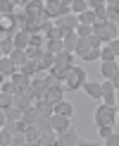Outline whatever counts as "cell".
I'll return each instance as SVG.
<instances>
[{
	"mask_svg": "<svg viewBox=\"0 0 119 146\" xmlns=\"http://www.w3.org/2000/svg\"><path fill=\"white\" fill-rule=\"evenodd\" d=\"M88 43H91V48H103V41H100V38H95L93 34L88 36Z\"/></svg>",
	"mask_w": 119,
	"mask_h": 146,
	"instance_id": "44",
	"label": "cell"
},
{
	"mask_svg": "<svg viewBox=\"0 0 119 146\" xmlns=\"http://www.w3.org/2000/svg\"><path fill=\"white\" fill-rule=\"evenodd\" d=\"M14 10H17L14 3H10V0H0V15H12Z\"/></svg>",
	"mask_w": 119,
	"mask_h": 146,
	"instance_id": "35",
	"label": "cell"
},
{
	"mask_svg": "<svg viewBox=\"0 0 119 146\" xmlns=\"http://www.w3.org/2000/svg\"><path fill=\"white\" fill-rule=\"evenodd\" d=\"M86 77H88L86 70H83V67H76V65H74V67L69 70V77L64 79V84H62L64 91H76V89H81L83 84H86Z\"/></svg>",
	"mask_w": 119,
	"mask_h": 146,
	"instance_id": "2",
	"label": "cell"
},
{
	"mask_svg": "<svg viewBox=\"0 0 119 146\" xmlns=\"http://www.w3.org/2000/svg\"><path fill=\"white\" fill-rule=\"evenodd\" d=\"M105 29H107V36H110V41H112V38H117L119 27H117V22H114V19H105Z\"/></svg>",
	"mask_w": 119,
	"mask_h": 146,
	"instance_id": "33",
	"label": "cell"
},
{
	"mask_svg": "<svg viewBox=\"0 0 119 146\" xmlns=\"http://www.w3.org/2000/svg\"><path fill=\"white\" fill-rule=\"evenodd\" d=\"M88 48H91V43H88V38H81V36H79V41H76V50H74V55H76V58H81L83 53L88 50Z\"/></svg>",
	"mask_w": 119,
	"mask_h": 146,
	"instance_id": "31",
	"label": "cell"
},
{
	"mask_svg": "<svg viewBox=\"0 0 119 146\" xmlns=\"http://www.w3.org/2000/svg\"><path fill=\"white\" fill-rule=\"evenodd\" d=\"M45 50H48V53H52V55H55V53H60V50H62V38L45 41Z\"/></svg>",
	"mask_w": 119,
	"mask_h": 146,
	"instance_id": "29",
	"label": "cell"
},
{
	"mask_svg": "<svg viewBox=\"0 0 119 146\" xmlns=\"http://www.w3.org/2000/svg\"><path fill=\"white\" fill-rule=\"evenodd\" d=\"M71 12H74V15H81L83 10H88V0H71Z\"/></svg>",
	"mask_w": 119,
	"mask_h": 146,
	"instance_id": "32",
	"label": "cell"
},
{
	"mask_svg": "<svg viewBox=\"0 0 119 146\" xmlns=\"http://www.w3.org/2000/svg\"><path fill=\"white\" fill-rule=\"evenodd\" d=\"M100 60H117V55L112 53V48L107 43H103V48H100Z\"/></svg>",
	"mask_w": 119,
	"mask_h": 146,
	"instance_id": "36",
	"label": "cell"
},
{
	"mask_svg": "<svg viewBox=\"0 0 119 146\" xmlns=\"http://www.w3.org/2000/svg\"><path fill=\"white\" fill-rule=\"evenodd\" d=\"M114 122H119V108H117V117H114Z\"/></svg>",
	"mask_w": 119,
	"mask_h": 146,
	"instance_id": "53",
	"label": "cell"
},
{
	"mask_svg": "<svg viewBox=\"0 0 119 146\" xmlns=\"http://www.w3.org/2000/svg\"><path fill=\"white\" fill-rule=\"evenodd\" d=\"M76 41H79L76 31L64 34V38H62V48H64V50H69V53H74V50H76Z\"/></svg>",
	"mask_w": 119,
	"mask_h": 146,
	"instance_id": "19",
	"label": "cell"
},
{
	"mask_svg": "<svg viewBox=\"0 0 119 146\" xmlns=\"http://www.w3.org/2000/svg\"><path fill=\"white\" fill-rule=\"evenodd\" d=\"M110 82H112V84H114V86H117V91H119V72H117V74H114V77H112V79H110Z\"/></svg>",
	"mask_w": 119,
	"mask_h": 146,
	"instance_id": "49",
	"label": "cell"
},
{
	"mask_svg": "<svg viewBox=\"0 0 119 146\" xmlns=\"http://www.w3.org/2000/svg\"><path fill=\"white\" fill-rule=\"evenodd\" d=\"M62 29H60V27H52V29H48V31H45V41H52V38H62Z\"/></svg>",
	"mask_w": 119,
	"mask_h": 146,
	"instance_id": "38",
	"label": "cell"
},
{
	"mask_svg": "<svg viewBox=\"0 0 119 146\" xmlns=\"http://www.w3.org/2000/svg\"><path fill=\"white\" fill-rule=\"evenodd\" d=\"M36 127H38L41 132H48V129H52V127H50V115H41V117L36 120Z\"/></svg>",
	"mask_w": 119,
	"mask_h": 146,
	"instance_id": "34",
	"label": "cell"
},
{
	"mask_svg": "<svg viewBox=\"0 0 119 146\" xmlns=\"http://www.w3.org/2000/svg\"><path fill=\"white\" fill-rule=\"evenodd\" d=\"M91 34H93V29L88 27V24H79V27H76V36H81V38H88Z\"/></svg>",
	"mask_w": 119,
	"mask_h": 146,
	"instance_id": "40",
	"label": "cell"
},
{
	"mask_svg": "<svg viewBox=\"0 0 119 146\" xmlns=\"http://www.w3.org/2000/svg\"><path fill=\"white\" fill-rule=\"evenodd\" d=\"M107 5H110V7H114V10H119V0H107Z\"/></svg>",
	"mask_w": 119,
	"mask_h": 146,
	"instance_id": "50",
	"label": "cell"
},
{
	"mask_svg": "<svg viewBox=\"0 0 119 146\" xmlns=\"http://www.w3.org/2000/svg\"><path fill=\"white\" fill-rule=\"evenodd\" d=\"M0 129H3V127H0Z\"/></svg>",
	"mask_w": 119,
	"mask_h": 146,
	"instance_id": "59",
	"label": "cell"
},
{
	"mask_svg": "<svg viewBox=\"0 0 119 146\" xmlns=\"http://www.w3.org/2000/svg\"><path fill=\"white\" fill-rule=\"evenodd\" d=\"M26 3H31V0H19V7H24Z\"/></svg>",
	"mask_w": 119,
	"mask_h": 146,
	"instance_id": "52",
	"label": "cell"
},
{
	"mask_svg": "<svg viewBox=\"0 0 119 146\" xmlns=\"http://www.w3.org/2000/svg\"><path fill=\"white\" fill-rule=\"evenodd\" d=\"M103 5H107V0H88V7H91V10L103 7Z\"/></svg>",
	"mask_w": 119,
	"mask_h": 146,
	"instance_id": "46",
	"label": "cell"
},
{
	"mask_svg": "<svg viewBox=\"0 0 119 146\" xmlns=\"http://www.w3.org/2000/svg\"><path fill=\"white\" fill-rule=\"evenodd\" d=\"M107 46H110V48H112V53H114V55L119 58V38H112V41H110Z\"/></svg>",
	"mask_w": 119,
	"mask_h": 146,
	"instance_id": "45",
	"label": "cell"
},
{
	"mask_svg": "<svg viewBox=\"0 0 119 146\" xmlns=\"http://www.w3.org/2000/svg\"><path fill=\"white\" fill-rule=\"evenodd\" d=\"M0 91H3V89H0Z\"/></svg>",
	"mask_w": 119,
	"mask_h": 146,
	"instance_id": "60",
	"label": "cell"
},
{
	"mask_svg": "<svg viewBox=\"0 0 119 146\" xmlns=\"http://www.w3.org/2000/svg\"><path fill=\"white\" fill-rule=\"evenodd\" d=\"M55 27L62 29V34H69V31H76V27H79V17L74 15V12H69V15H62L55 19ZM64 38V36H62Z\"/></svg>",
	"mask_w": 119,
	"mask_h": 146,
	"instance_id": "3",
	"label": "cell"
},
{
	"mask_svg": "<svg viewBox=\"0 0 119 146\" xmlns=\"http://www.w3.org/2000/svg\"><path fill=\"white\" fill-rule=\"evenodd\" d=\"M33 103H36V106H38L41 115H52V113H55V106H52L50 101H45V98H36Z\"/></svg>",
	"mask_w": 119,
	"mask_h": 146,
	"instance_id": "23",
	"label": "cell"
},
{
	"mask_svg": "<svg viewBox=\"0 0 119 146\" xmlns=\"http://www.w3.org/2000/svg\"><path fill=\"white\" fill-rule=\"evenodd\" d=\"M26 144V137H24V132H17V134H12V146H24Z\"/></svg>",
	"mask_w": 119,
	"mask_h": 146,
	"instance_id": "42",
	"label": "cell"
},
{
	"mask_svg": "<svg viewBox=\"0 0 119 146\" xmlns=\"http://www.w3.org/2000/svg\"><path fill=\"white\" fill-rule=\"evenodd\" d=\"M43 7H45V15H48V17L57 19V17H60V10H62V3H60V0H45Z\"/></svg>",
	"mask_w": 119,
	"mask_h": 146,
	"instance_id": "16",
	"label": "cell"
},
{
	"mask_svg": "<svg viewBox=\"0 0 119 146\" xmlns=\"http://www.w3.org/2000/svg\"><path fill=\"white\" fill-rule=\"evenodd\" d=\"M19 72H22V74H26V77H33V74H38V67H36L33 60H26V62L19 67Z\"/></svg>",
	"mask_w": 119,
	"mask_h": 146,
	"instance_id": "26",
	"label": "cell"
},
{
	"mask_svg": "<svg viewBox=\"0 0 119 146\" xmlns=\"http://www.w3.org/2000/svg\"><path fill=\"white\" fill-rule=\"evenodd\" d=\"M55 113H57V115H64V117H71V115H74V106L62 98L60 103H55Z\"/></svg>",
	"mask_w": 119,
	"mask_h": 146,
	"instance_id": "21",
	"label": "cell"
},
{
	"mask_svg": "<svg viewBox=\"0 0 119 146\" xmlns=\"http://www.w3.org/2000/svg\"><path fill=\"white\" fill-rule=\"evenodd\" d=\"M12 84H14V89L17 91H24V89H29V84H31V77H26V74H22L19 70H14L12 74L7 77Z\"/></svg>",
	"mask_w": 119,
	"mask_h": 146,
	"instance_id": "8",
	"label": "cell"
},
{
	"mask_svg": "<svg viewBox=\"0 0 119 146\" xmlns=\"http://www.w3.org/2000/svg\"><path fill=\"white\" fill-rule=\"evenodd\" d=\"M57 132L55 129H48V132H43L41 134V141H38V146H52V144H57Z\"/></svg>",
	"mask_w": 119,
	"mask_h": 146,
	"instance_id": "22",
	"label": "cell"
},
{
	"mask_svg": "<svg viewBox=\"0 0 119 146\" xmlns=\"http://www.w3.org/2000/svg\"><path fill=\"white\" fill-rule=\"evenodd\" d=\"M5 122H7V115H5V110L0 108V127H5Z\"/></svg>",
	"mask_w": 119,
	"mask_h": 146,
	"instance_id": "48",
	"label": "cell"
},
{
	"mask_svg": "<svg viewBox=\"0 0 119 146\" xmlns=\"http://www.w3.org/2000/svg\"><path fill=\"white\" fill-rule=\"evenodd\" d=\"M10 3H14V5H19V0H10Z\"/></svg>",
	"mask_w": 119,
	"mask_h": 146,
	"instance_id": "54",
	"label": "cell"
},
{
	"mask_svg": "<svg viewBox=\"0 0 119 146\" xmlns=\"http://www.w3.org/2000/svg\"><path fill=\"white\" fill-rule=\"evenodd\" d=\"M12 144V134H7L5 129H0V146H10Z\"/></svg>",
	"mask_w": 119,
	"mask_h": 146,
	"instance_id": "43",
	"label": "cell"
},
{
	"mask_svg": "<svg viewBox=\"0 0 119 146\" xmlns=\"http://www.w3.org/2000/svg\"><path fill=\"white\" fill-rule=\"evenodd\" d=\"M38 117H41V110H38V106L33 103V106H29L26 110H24L22 122H24V125H36V120H38Z\"/></svg>",
	"mask_w": 119,
	"mask_h": 146,
	"instance_id": "14",
	"label": "cell"
},
{
	"mask_svg": "<svg viewBox=\"0 0 119 146\" xmlns=\"http://www.w3.org/2000/svg\"><path fill=\"white\" fill-rule=\"evenodd\" d=\"M69 70H71V67H60V65H52V67L48 70V72H50V74L55 77L60 84H64V79L69 77Z\"/></svg>",
	"mask_w": 119,
	"mask_h": 146,
	"instance_id": "20",
	"label": "cell"
},
{
	"mask_svg": "<svg viewBox=\"0 0 119 146\" xmlns=\"http://www.w3.org/2000/svg\"><path fill=\"white\" fill-rule=\"evenodd\" d=\"M117 17H119V10H114V7L107 5V19H114V22H117Z\"/></svg>",
	"mask_w": 119,
	"mask_h": 146,
	"instance_id": "47",
	"label": "cell"
},
{
	"mask_svg": "<svg viewBox=\"0 0 119 146\" xmlns=\"http://www.w3.org/2000/svg\"><path fill=\"white\" fill-rule=\"evenodd\" d=\"M24 12H26L29 19H41V17L45 15V7H43V3H36V0H31V3L24 5Z\"/></svg>",
	"mask_w": 119,
	"mask_h": 146,
	"instance_id": "7",
	"label": "cell"
},
{
	"mask_svg": "<svg viewBox=\"0 0 119 146\" xmlns=\"http://www.w3.org/2000/svg\"><path fill=\"white\" fill-rule=\"evenodd\" d=\"M50 127H52V129H55L57 134H60V132H64L67 127H71V117H64V115L52 113V115H50Z\"/></svg>",
	"mask_w": 119,
	"mask_h": 146,
	"instance_id": "9",
	"label": "cell"
},
{
	"mask_svg": "<svg viewBox=\"0 0 119 146\" xmlns=\"http://www.w3.org/2000/svg\"><path fill=\"white\" fill-rule=\"evenodd\" d=\"M7 58L12 60V62H14V67H17V70H19L22 65H24V62L29 60V55H26V50H24V48H14V50H12Z\"/></svg>",
	"mask_w": 119,
	"mask_h": 146,
	"instance_id": "17",
	"label": "cell"
},
{
	"mask_svg": "<svg viewBox=\"0 0 119 146\" xmlns=\"http://www.w3.org/2000/svg\"><path fill=\"white\" fill-rule=\"evenodd\" d=\"M76 17H79V24H88V27H93V24H95V10H91V7L83 10L81 15H76Z\"/></svg>",
	"mask_w": 119,
	"mask_h": 146,
	"instance_id": "24",
	"label": "cell"
},
{
	"mask_svg": "<svg viewBox=\"0 0 119 146\" xmlns=\"http://www.w3.org/2000/svg\"><path fill=\"white\" fill-rule=\"evenodd\" d=\"M105 19H107V5L95 7V22H105Z\"/></svg>",
	"mask_w": 119,
	"mask_h": 146,
	"instance_id": "41",
	"label": "cell"
},
{
	"mask_svg": "<svg viewBox=\"0 0 119 146\" xmlns=\"http://www.w3.org/2000/svg\"><path fill=\"white\" fill-rule=\"evenodd\" d=\"M14 70H17V67H14V62H12L7 55H3V58H0V72H3L5 77H10Z\"/></svg>",
	"mask_w": 119,
	"mask_h": 146,
	"instance_id": "25",
	"label": "cell"
},
{
	"mask_svg": "<svg viewBox=\"0 0 119 146\" xmlns=\"http://www.w3.org/2000/svg\"><path fill=\"white\" fill-rule=\"evenodd\" d=\"M119 72V62L117 60H103V67H100V74L105 79H112Z\"/></svg>",
	"mask_w": 119,
	"mask_h": 146,
	"instance_id": "12",
	"label": "cell"
},
{
	"mask_svg": "<svg viewBox=\"0 0 119 146\" xmlns=\"http://www.w3.org/2000/svg\"><path fill=\"white\" fill-rule=\"evenodd\" d=\"M93 36H95V38H100V41H103V43H110V36H107V29H105V22H95L93 24Z\"/></svg>",
	"mask_w": 119,
	"mask_h": 146,
	"instance_id": "18",
	"label": "cell"
},
{
	"mask_svg": "<svg viewBox=\"0 0 119 146\" xmlns=\"http://www.w3.org/2000/svg\"><path fill=\"white\" fill-rule=\"evenodd\" d=\"M0 50H3V55H10V53L14 50V43H12V36H5V38H0Z\"/></svg>",
	"mask_w": 119,
	"mask_h": 146,
	"instance_id": "28",
	"label": "cell"
},
{
	"mask_svg": "<svg viewBox=\"0 0 119 146\" xmlns=\"http://www.w3.org/2000/svg\"><path fill=\"white\" fill-rule=\"evenodd\" d=\"M81 60H86V62H95V60H100V48H88V50L81 55Z\"/></svg>",
	"mask_w": 119,
	"mask_h": 146,
	"instance_id": "30",
	"label": "cell"
},
{
	"mask_svg": "<svg viewBox=\"0 0 119 146\" xmlns=\"http://www.w3.org/2000/svg\"><path fill=\"white\" fill-rule=\"evenodd\" d=\"M117 38H119V31H117Z\"/></svg>",
	"mask_w": 119,
	"mask_h": 146,
	"instance_id": "58",
	"label": "cell"
},
{
	"mask_svg": "<svg viewBox=\"0 0 119 146\" xmlns=\"http://www.w3.org/2000/svg\"><path fill=\"white\" fill-rule=\"evenodd\" d=\"M0 58H3V50H0Z\"/></svg>",
	"mask_w": 119,
	"mask_h": 146,
	"instance_id": "57",
	"label": "cell"
},
{
	"mask_svg": "<svg viewBox=\"0 0 119 146\" xmlns=\"http://www.w3.org/2000/svg\"><path fill=\"white\" fill-rule=\"evenodd\" d=\"M12 101H14V96H12V94H5V91H0V108H3V110L12 106Z\"/></svg>",
	"mask_w": 119,
	"mask_h": 146,
	"instance_id": "37",
	"label": "cell"
},
{
	"mask_svg": "<svg viewBox=\"0 0 119 146\" xmlns=\"http://www.w3.org/2000/svg\"><path fill=\"white\" fill-rule=\"evenodd\" d=\"M29 41H31V34H29L26 29H17V31L12 34V43H14V48H26Z\"/></svg>",
	"mask_w": 119,
	"mask_h": 146,
	"instance_id": "11",
	"label": "cell"
},
{
	"mask_svg": "<svg viewBox=\"0 0 119 146\" xmlns=\"http://www.w3.org/2000/svg\"><path fill=\"white\" fill-rule=\"evenodd\" d=\"M57 144H60V146H79V144H83V139L79 137V132H76V129L67 127L64 132H60V137H57Z\"/></svg>",
	"mask_w": 119,
	"mask_h": 146,
	"instance_id": "4",
	"label": "cell"
},
{
	"mask_svg": "<svg viewBox=\"0 0 119 146\" xmlns=\"http://www.w3.org/2000/svg\"><path fill=\"white\" fill-rule=\"evenodd\" d=\"M74 53H69V50H60V53H55V65H60V67H74Z\"/></svg>",
	"mask_w": 119,
	"mask_h": 146,
	"instance_id": "10",
	"label": "cell"
},
{
	"mask_svg": "<svg viewBox=\"0 0 119 146\" xmlns=\"http://www.w3.org/2000/svg\"><path fill=\"white\" fill-rule=\"evenodd\" d=\"M114 117H117V106H107V103H103V106L95 108L93 122H95V127H103V125H112L114 127Z\"/></svg>",
	"mask_w": 119,
	"mask_h": 146,
	"instance_id": "1",
	"label": "cell"
},
{
	"mask_svg": "<svg viewBox=\"0 0 119 146\" xmlns=\"http://www.w3.org/2000/svg\"><path fill=\"white\" fill-rule=\"evenodd\" d=\"M100 91H103V103L107 106H117V86L110 82V79H105V82H100Z\"/></svg>",
	"mask_w": 119,
	"mask_h": 146,
	"instance_id": "5",
	"label": "cell"
},
{
	"mask_svg": "<svg viewBox=\"0 0 119 146\" xmlns=\"http://www.w3.org/2000/svg\"><path fill=\"white\" fill-rule=\"evenodd\" d=\"M103 141H105V146H119V134H117L114 129H112L110 134H107V137L103 139Z\"/></svg>",
	"mask_w": 119,
	"mask_h": 146,
	"instance_id": "39",
	"label": "cell"
},
{
	"mask_svg": "<svg viewBox=\"0 0 119 146\" xmlns=\"http://www.w3.org/2000/svg\"><path fill=\"white\" fill-rule=\"evenodd\" d=\"M117 108H119V96H117Z\"/></svg>",
	"mask_w": 119,
	"mask_h": 146,
	"instance_id": "55",
	"label": "cell"
},
{
	"mask_svg": "<svg viewBox=\"0 0 119 146\" xmlns=\"http://www.w3.org/2000/svg\"><path fill=\"white\" fill-rule=\"evenodd\" d=\"M36 3H45V0H36Z\"/></svg>",
	"mask_w": 119,
	"mask_h": 146,
	"instance_id": "56",
	"label": "cell"
},
{
	"mask_svg": "<svg viewBox=\"0 0 119 146\" xmlns=\"http://www.w3.org/2000/svg\"><path fill=\"white\" fill-rule=\"evenodd\" d=\"M41 134H43V132H41L36 125H26V127H24V137H26V144H38V141H41Z\"/></svg>",
	"mask_w": 119,
	"mask_h": 146,
	"instance_id": "13",
	"label": "cell"
},
{
	"mask_svg": "<svg viewBox=\"0 0 119 146\" xmlns=\"http://www.w3.org/2000/svg\"><path fill=\"white\" fill-rule=\"evenodd\" d=\"M5 115H7V120H22V117H24V110L12 103L10 108H5Z\"/></svg>",
	"mask_w": 119,
	"mask_h": 146,
	"instance_id": "27",
	"label": "cell"
},
{
	"mask_svg": "<svg viewBox=\"0 0 119 146\" xmlns=\"http://www.w3.org/2000/svg\"><path fill=\"white\" fill-rule=\"evenodd\" d=\"M62 96H64V86H62V84H55V86H48V89H45V94L41 96V98L50 101L52 106H55V103L62 101Z\"/></svg>",
	"mask_w": 119,
	"mask_h": 146,
	"instance_id": "6",
	"label": "cell"
},
{
	"mask_svg": "<svg viewBox=\"0 0 119 146\" xmlns=\"http://www.w3.org/2000/svg\"><path fill=\"white\" fill-rule=\"evenodd\" d=\"M81 89L86 91L91 98H100V96H103V91H100V82H93V79H86V84H83Z\"/></svg>",
	"mask_w": 119,
	"mask_h": 146,
	"instance_id": "15",
	"label": "cell"
},
{
	"mask_svg": "<svg viewBox=\"0 0 119 146\" xmlns=\"http://www.w3.org/2000/svg\"><path fill=\"white\" fill-rule=\"evenodd\" d=\"M5 79H7V77H5L3 72H0V86H3V82H5Z\"/></svg>",
	"mask_w": 119,
	"mask_h": 146,
	"instance_id": "51",
	"label": "cell"
}]
</instances>
